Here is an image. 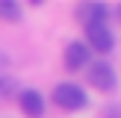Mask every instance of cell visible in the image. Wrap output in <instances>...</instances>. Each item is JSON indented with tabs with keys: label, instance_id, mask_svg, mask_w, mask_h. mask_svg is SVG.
Masks as SVG:
<instances>
[{
	"label": "cell",
	"instance_id": "cell-7",
	"mask_svg": "<svg viewBox=\"0 0 121 118\" xmlns=\"http://www.w3.org/2000/svg\"><path fill=\"white\" fill-rule=\"evenodd\" d=\"M0 18L9 24H18L21 21V6L12 3V0H0Z\"/></svg>",
	"mask_w": 121,
	"mask_h": 118
},
{
	"label": "cell",
	"instance_id": "cell-1",
	"mask_svg": "<svg viewBox=\"0 0 121 118\" xmlns=\"http://www.w3.org/2000/svg\"><path fill=\"white\" fill-rule=\"evenodd\" d=\"M53 103L62 106V109H68V112H77V109H83V106L89 103V97H86V92H83L77 83H59V86L53 88Z\"/></svg>",
	"mask_w": 121,
	"mask_h": 118
},
{
	"label": "cell",
	"instance_id": "cell-6",
	"mask_svg": "<svg viewBox=\"0 0 121 118\" xmlns=\"http://www.w3.org/2000/svg\"><path fill=\"white\" fill-rule=\"evenodd\" d=\"M21 109L30 118H41L44 115V97H41L35 88H24L21 92Z\"/></svg>",
	"mask_w": 121,
	"mask_h": 118
},
{
	"label": "cell",
	"instance_id": "cell-5",
	"mask_svg": "<svg viewBox=\"0 0 121 118\" xmlns=\"http://www.w3.org/2000/svg\"><path fill=\"white\" fill-rule=\"evenodd\" d=\"M77 18L83 24H106L109 21V6L106 3H80L77 6Z\"/></svg>",
	"mask_w": 121,
	"mask_h": 118
},
{
	"label": "cell",
	"instance_id": "cell-4",
	"mask_svg": "<svg viewBox=\"0 0 121 118\" xmlns=\"http://www.w3.org/2000/svg\"><path fill=\"white\" fill-rule=\"evenodd\" d=\"M86 65H92V50L83 41H71L65 47V68L77 71V68H86Z\"/></svg>",
	"mask_w": 121,
	"mask_h": 118
},
{
	"label": "cell",
	"instance_id": "cell-8",
	"mask_svg": "<svg viewBox=\"0 0 121 118\" xmlns=\"http://www.w3.org/2000/svg\"><path fill=\"white\" fill-rule=\"evenodd\" d=\"M106 118H118V106H106Z\"/></svg>",
	"mask_w": 121,
	"mask_h": 118
},
{
	"label": "cell",
	"instance_id": "cell-3",
	"mask_svg": "<svg viewBox=\"0 0 121 118\" xmlns=\"http://www.w3.org/2000/svg\"><path fill=\"white\" fill-rule=\"evenodd\" d=\"M89 83H92L95 88H100V92H115V68H112L109 62H95L89 65Z\"/></svg>",
	"mask_w": 121,
	"mask_h": 118
},
{
	"label": "cell",
	"instance_id": "cell-2",
	"mask_svg": "<svg viewBox=\"0 0 121 118\" xmlns=\"http://www.w3.org/2000/svg\"><path fill=\"white\" fill-rule=\"evenodd\" d=\"M83 44H86L89 50L109 53L112 47H115V35H112V30L106 27V24H89L86 27V41H83Z\"/></svg>",
	"mask_w": 121,
	"mask_h": 118
}]
</instances>
